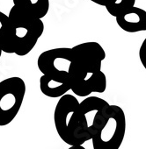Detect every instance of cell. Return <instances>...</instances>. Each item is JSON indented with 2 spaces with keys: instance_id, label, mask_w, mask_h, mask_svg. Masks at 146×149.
Returning a JSON list of instances; mask_svg holds the SVG:
<instances>
[{
  "instance_id": "1",
  "label": "cell",
  "mask_w": 146,
  "mask_h": 149,
  "mask_svg": "<svg viewBox=\"0 0 146 149\" xmlns=\"http://www.w3.org/2000/svg\"><path fill=\"white\" fill-rule=\"evenodd\" d=\"M71 48L69 69L70 91L78 97L103 93L107 90V77L101 70L106 52L96 41L84 42Z\"/></svg>"
},
{
  "instance_id": "2",
  "label": "cell",
  "mask_w": 146,
  "mask_h": 149,
  "mask_svg": "<svg viewBox=\"0 0 146 149\" xmlns=\"http://www.w3.org/2000/svg\"><path fill=\"white\" fill-rule=\"evenodd\" d=\"M89 132L93 149H119L126 132V117L122 108L108 104L98 111Z\"/></svg>"
},
{
  "instance_id": "3",
  "label": "cell",
  "mask_w": 146,
  "mask_h": 149,
  "mask_svg": "<svg viewBox=\"0 0 146 149\" xmlns=\"http://www.w3.org/2000/svg\"><path fill=\"white\" fill-rule=\"evenodd\" d=\"M54 124L60 139L69 146L83 145L92 139L91 133L80 121L79 102L71 94L59 97L54 111Z\"/></svg>"
},
{
  "instance_id": "4",
  "label": "cell",
  "mask_w": 146,
  "mask_h": 149,
  "mask_svg": "<svg viewBox=\"0 0 146 149\" xmlns=\"http://www.w3.org/2000/svg\"><path fill=\"white\" fill-rule=\"evenodd\" d=\"M8 18L14 54L18 56H25L33 50L41 37L44 23L41 19L33 17L15 6L11 8Z\"/></svg>"
},
{
  "instance_id": "5",
  "label": "cell",
  "mask_w": 146,
  "mask_h": 149,
  "mask_svg": "<svg viewBox=\"0 0 146 149\" xmlns=\"http://www.w3.org/2000/svg\"><path fill=\"white\" fill-rule=\"evenodd\" d=\"M26 91V83L20 77H12L0 82V126L11 124L17 117Z\"/></svg>"
},
{
  "instance_id": "6",
  "label": "cell",
  "mask_w": 146,
  "mask_h": 149,
  "mask_svg": "<svg viewBox=\"0 0 146 149\" xmlns=\"http://www.w3.org/2000/svg\"><path fill=\"white\" fill-rule=\"evenodd\" d=\"M71 63V48L56 47L42 52L37 59V67L42 74H69Z\"/></svg>"
},
{
  "instance_id": "7",
  "label": "cell",
  "mask_w": 146,
  "mask_h": 149,
  "mask_svg": "<svg viewBox=\"0 0 146 149\" xmlns=\"http://www.w3.org/2000/svg\"><path fill=\"white\" fill-rule=\"evenodd\" d=\"M71 89L69 74H47L40 78V90L43 95L51 98H58Z\"/></svg>"
},
{
  "instance_id": "8",
  "label": "cell",
  "mask_w": 146,
  "mask_h": 149,
  "mask_svg": "<svg viewBox=\"0 0 146 149\" xmlns=\"http://www.w3.org/2000/svg\"><path fill=\"white\" fill-rule=\"evenodd\" d=\"M115 20L120 28L127 33L146 31V11L135 6L118 14Z\"/></svg>"
},
{
  "instance_id": "9",
  "label": "cell",
  "mask_w": 146,
  "mask_h": 149,
  "mask_svg": "<svg viewBox=\"0 0 146 149\" xmlns=\"http://www.w3.org/2000/svg\"><path fill=\"white\" fill-rule=\"evenodd\" d=\"M109 104L99 97H87L79 103V116L83 126L89 132L94 117L98 111L107 106Z\"/></svg>"
},
{
  "instance_id": "10",
  "label": "cell",
  "mask_w": 146,
  "mask_h": 149,
  "mask_svg": "<svg viewBox=\"0 0 146 149\" xmlns=\"http://www.w3.org/2000/svg\"><path fill=\"white\" fill-rule=\"evenodd\" d=\"M13 6L22 12L38 18L43 19L49 10V0H13Z\"/></svg>"
},
{
  "instance_id": "11",
  "label": "cell",
  "mask_w": 146,
  "mask_h": 149,
  "mask_svg": "<svg viewBox=\"0 0 146 149\" xmlns=\"http://www.w3.org/2000/svg\"><path fill=\"white\" fill-rule=\"evenodd\" d=\"M0 47L6 54H14V46L11 35L10 26H9V18L8 15H5L0 26Z\"/></svg>"
},
{
  "instance_id": "12",
  "label": "cell",
  "mask_w": 146,
  "mask_h": 149,
  "mask_svg": "<svg viewBox=\"0 0 146 149\" xmlns=\"http://www.w3.org/2000/svg\"><path fill=\"white\" fill-rule=\"evenodd\" d=\"M135 0H104V6L107 13L114 17L135 6Z\"/></svg>"
},
{
  "instance_id": "13",
  "label": "cell",
  "mask_w": 146,
  "mask_h": 149,
  "mask_svg": "<svg viewBox=\"0 0 146 149\" xmlns=\"http://www.w3.org/2000/svg\"><path fill=\"white\" fill-rule=\"evenodd\" d=\"M139 59L140 61L142 63V65L143 66V68L146 70V38L143 40L140 49H139Z\"/></svg>"
}]
</instances>
